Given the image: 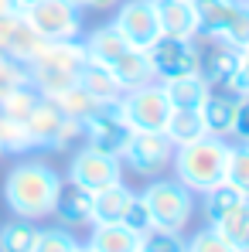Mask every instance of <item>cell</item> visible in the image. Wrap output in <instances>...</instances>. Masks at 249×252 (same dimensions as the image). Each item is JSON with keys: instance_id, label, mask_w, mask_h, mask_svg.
<instances>
[{"instance_id": "obj_1", "label": "cell", "mask_w": 249, "mask_h": 252, "mask_svg": "<svg viewBox=\"0 0 249 252\" xmlns=\"http://www.w3.org/2000/svg\"><path fill=\"white\" fill-rule=\"evenodd\" d=\"M62 188H65L62 174L48 167L44 160H21L3 177V201L17 218L41 221L55 211Z\"/></svg>"}, {"instance_id": "obj_2", "label": "cell", "mask_w": 249, "mask_h": 252, "mask_svg": "<svg viewBox=\"0 0 249 252\" xmlns=\"http://www.w3.org/2000/svg\"><path fill=\"white\" fill-rule=\"evenodd\" d=\"M225 164H229V140L212 136V133L174 147V157H171L174 177L195 194H205L215 184H222L225 181Z\"/></svg>"}, {"instance_id": "obj_3", "label": "cell", "mask_w": 249, "mask_h": 252, "mask_svg": "<svg viewBox=\"0 0 249 252\" xmlns=\"http://www.w3.org/2000/svg\"><path fill=\"white\" fill-rule=\"evenodd\" d=\"M85 44L75 41H44L41 51L24 65L28 68V82L41 92L44 99H55L58 92H65L69 85L79 82V72L85 65Z\"/></svg>"}, {"instance_id": "obj_4", "label": "cell", "mask_w": 249, "mask_h": 252, "mask_svg": "<svg viewBox=\"0 0 249 252\" xmlns=\"http://www.w3.org/2000/svg\"><path fill=\"white\" fill-rule=\"evenodd\" d=\"M198 38H218L232 48L249 44V3L239 0H191Z\"/></svg>"}, {"instance_id": "obj_5", "label": "cell", "mask_w": 249, "mask_h": 252, "mask_svg": "<svg viewBox=\"0 0 249 252\" xmlns=\"http://www.w3.org/2000/svg\"><path fill=\"white\" fill-rule=\"evenodd\" d=\"M143 201H147L157 228L184 232L188 221L195 218V191H188L178 177H150Z\"/></svg>"}, {"instance_id": "obj_6", "label": "cell", "mask_w": 249, "mask_h": 252, "mask_svg": "<svg viewBox=\"0 0 249 252\" xmlns=\"http://www.w3.org/2000/svg\"><path fill=\"white\" fill-rule=\"evenodd\" d=\"M24 129H28V136H31V147L35 150H48V154H58V150H65L72 140H79L82 136V123L79 120H69L51 99H44L28 113V120H24Z\"/></svg>"}, {"instance_id": "obj_7", "label": "cell", "mask_w": 249, "mask_h": 252, "mask_svg": "<svg viewBox=\"0 0 249 252\" xmlns=\"http://www.w3.org/2000/svg\"><path fill=\"white\" fill-rule=\"evenodd\" d=\"M120 113L130 129H140V133H164L167 116H171V102L164 95V85L161 82H143L133 85L120 95Z\"/></svg>"}, {"instance_id": "obj_8", "label": "cell", "mask_w": 249, "mask_h": 252, "mask_svg": "<svg viewBox=\"0 0 249 252\" xmlns=\"http://www.w3.org/2000/svg\"><path fill=\"white\" fill-rule=\"evenodd\" d=\"M171 157H174V143L167 140V133H140V129H130L123 150H120V164L140 174V177H161L171 167Z\"/></svg>"}, {"instance_id": "obj_9", "label": "cell", "mask_w": 249, "mask_h": 252, "mask_svg": "<svg viewBox=\"0 0 249 252\" xmlns=\"http://www.w3.org/2000/svg\"><path fill=\"white\" fill-rule=\"evenodd\" d=\"M24 17L44 41H75L82 34V7L69 0H35L24 7Z\"/></svg>"}, {"instance_id": "obj_10", "label": "cell", "mask_w": 249, "mask_h": 252, "mask_svg": "<svg viewBox=\"0 0 249 252\" xmlns=\"http://www.w3.org/2000/svg\"><path fill=\"white\" fill-rule=\"evenodd\" d=\"M126 136H130V126H126L123 113H120V99L116 102H99V109L82 120V140L85 147L99 150V154H109V157H120Z\"/></svg>"}, {"instance_id": "obj_11", "label": "cell", "mask_w": 249, "mask_h": 252, "mask_svg": "<svg viewBox=\"0 0 249 252\" xmlns=\"http://www.w3.org/2000/svg\"><path fill=\"white\" fill-rule=\"evenodd\" d=\"M147 58H150L154 79H161V82L198 72V44H195V38H171V34H161L157 41L147 48Z\"/></svg>"}, {"instance_id": "obj_12", "label": "cell", "mask_w": 249, "mask_h": 252, "mask_svg": "<svg viewBox=\"0 0 249 252\" xmlns=\"http://www.w3.org/2000/svg\"><path fill=\"white\" fill-rule=\"evenodd\" d=\"M120 174H123L120 157H109V154H99V150L85 147L69 164V184H75V188H82V191L92 194V191H103V188L123 181Z\"/></svg>"}, {"instance_id": "obj_13", "label": "cell", "mask_w": 249, "mask_h": 252, "mask_svg": "<svg viewBox=\"0 0 249 252\" xmlns=\"http://www.w3.org/2000/svg\"><path fill=\"white\" fill-rule=\"evenodd\" d=\"M116 31L126 38L130 48H140L147 51L150 44L161 38V24H157V10H154V0H130L120 7V14L113 17Z\"/></svg>"}, {"instance_id": "obj_14", "label": "cell", "mask_w": 249, "mask_h": 252, "mask_svg": "<svg viewBox=\"0 0 249 252\" xmlns=\"http://www.w3.org/2000/svg\"><path fill=\"white\" fill-rule=\"evenodd\" d=\"M195 44H198V34H195ZM236 68H239V48L218 38H205V48L198 44V75L208 82V89H225Z\"/></svg>"}, {"instance_id": "obj_15", "label": "cell", "mask_w": 249, "mask_h": 252, "mask_svg": "<svg viewBox=\"0 0 249 252\" xmlns=\"http://www.w3.org/2000/svg\"><path fill=\"white\" fill-rule=\"evenodd\" d=\"M41 44H44V38L31 28V21L24 17V10L0 17V51L10 55L14 62L28 65V62L41 51Z\"/></svg>"}, {"instance_id": "obj_16", "label": "cell", "mask_w": 249, "mask_h": 252, "mask_svg": "<svg viewBox=\"0 0 249 252\" xmlns=\"http://www.w3.org/2000/svg\"><path fill=\"white\" fill-rule=\"evenodd\" d=\"M154 10H157L161 34H171V38H195L198 34L191 0H154Z\"/></svg>"}, {"instance_id": "obj_17", "label": "cell", "mask_w": 249, "mask_h": 252, "mask_svg": "<svg viewBox=\"0 0 249 252\" xmlns=\"http://www.w3.org/2000/svg\"><path fill=\"white\" fill-rule=\"evenodd\" d=\"M236 109H239V95H232V92H208L205 106H202V120H205V133L212 136H222V140H229L232 136V126H236Z\"/></svg>"}, {"instance_id": "obj_18", "label": "cell", "mask_w": 249, "mask_h": 252, "mask_svg": "<svg viewBox=\"0 0 249 252\" xmlns=\"http://www.w3.org/2000/svg\"><path fill=\"white\" fill-rule=\"evenodd\" d=\"M133 194H137V191H130L123 181H116V184H109V188H103V191H92V225L123 221Z\"/></svg>"}, {"instance_id": "obj_19", "label": "cell", "mask_w": 249, "mask_h": 252, "mask_svg": "<svg viewBox=\"0 0 249 252\" xmlns=\"http://www.w3.org/2000/svg\"><path fill=\"white\" fill-rule=\"evenodd\" d=\"M85 246L96 252H140V232H133L123 221L92 225V235Z\"/></svg>"}, {"instance_id": "obj_20", "label": "cell", "mask_w": 249, "mask_h": 252, "mask_svg": "<svg viewBox=\"0 0 249 252\" xmlns=\"http://www.w3.org/2000/svg\"><path fill=\"white\" fill-rule=\"evenodd\" d=\"M164 85V95L167 102H171V109H202L208 99V82L198 75V72H191V75H181V79H167Z\"/></svg>"}, {"instance_id": "obj_21", "label": "cell", "mask_w": 249, "mask_h": 252, "mask_svg": "<svg viewBox=\"0 0 249 252\" xmlns=\"http://www.w3.org/2000/svg\"><path fill=\"white\" fill-rule=\"evenodd\" d=\"M109 72H113V79L120 82V89H133V85H143V82H154V68H150V58H147V51H140V48H126L123 55L109 65Z\"/></svg>"}, {"instance_id": "obj_22", "label": "cell", "mask_w": 249, "mask_h": 252, "mask_svg": "<svg viewBox=\"0 0 249 252\" xmlns=\"http://www.w3.org/2000/svg\"><path fill=\"white\" fill-rule=\"evenodd\" d=\"M51 215H58V221H65V225H92V194L69 184V188H62Z\"/></svg>"}, {"instance_id": "obj_23", "label": "cell", "mask_w": 249, "mask_h": 252, "mask_svg": "<svg viewBox=\"0 0 249 252\" xmlns=\"http://www.w3.org/2000/svg\"><path fill=\"white\" fill-rule=\"evenodd\" d=\"M82 44H85V55H89L92 62H103V65H113L126 48H130L126 38L116 31V24H103V28H96Z\"/></svg>"}, {"instance_id": "obj_24", "label": "cell", "mask_w": 249, "mask_h": 252, "mask_svg": "<svg viewBox=\"0 0 249 252\" xmlns=\"http://www.w3.org/2000/svg\"><path fill=\"white\" fill-rule=\"evenodd\" d=\"M79 85H85L99 102H116L120 95H123V89L120 82L113 79V72H109V65H103V62H92V58H85L82 72H79Z\"/></svg>"}, {"instance_id": "obj_25", "label": "cell", "mask_w": 249, "mask_h": 252, "mask_svg": "<svg viewBox=\"0 0 249 252\" xmlns=\"http://www.w3.org/2000/svg\"><path fill=\"white\" fill-rule=\"evenodd\" d=\"M164 133H167V140H171L174 147H181V143H191V140L205 136V120H202V109H171Z\"/></svg>"}, {"instance_id": "obj_26", "label": "cell", "mask_w": 249, "mask_h": 252, "mask_svg": "<svg viewBox=\"0 0 249 252\" xmlns=\"http://www.w3.org/2000/svg\"><path fill=\"white\" fill-rule=\"evenodd\" d=\"M205 198V218L208 225H218V221H225V215H232V211L243 205V191H236L229 181H222V184H215L212 191H205L202 194Z\"/></svg>"}, {"instance_id": "obj_27", "label": "cell", "mask_w": 249, "mask_h": 252, "mask_svg": "<svg viewBox=\"0 0 249 252\" xmlns=\"http://www.w3.org/2000/svg\"><path fill=\"white\" fill-rule=\"evenodd\" d=\"M51 102H55V106H58V109L69 116V120H79V123H82V120H89V116L99 109V99H96V95H92L85 85H79V82L69 85L65 92H58Z\"/></svg>"}, {"instance_id": "obj_28", "label": "cell", "mask_w": 249, "mask_h": 252, "mask_svg": "<svg viewBox=\"0 0 249 252\" xmlns=\"http://www.w3.org/2000/svg\"><path fill=\"white\" fill-rule=\"evenodd\" d=\"M38 102H41V92H38L31 82H21V85H14L7 95H0V109H3V116H10V120H17V123H24L28 113H31Z\"/></svg>"}, {"instance_id": "obj_29", "label": "cell", "mask_w": 249, "mask_h": 252, "mask_svg": "<svg viewBox=\"0 0 249 252\" xmlns=\"http://www.w3.org/2000/svg\"><path fill=\"white\" fill-rule=\"evenodd\" d=\"M35 239H38V225L31 218L7 221L0 228V252H31L35 249Z\"/></svg>"}, {"instance_id": "obj_30", "label": "cell", "mask_w": 249, "mask_h": 252, "mask_svg": "<svg viewBox=\"0 0 249 252\" xmlns=\"http://www.w3.org/2000/svg\"><path fill=\"white\" fill-rule=\"evenodd\" d=\"M215 228L239 252H249V198H243V205L232 211V215H225V221H218Z\"/></svg>"}, {"instance_id": "obj_31", "label": "cell", "mask_w": 249, "mask_h": 252, "mask_svg": "<svg viewBox=\"0 0 249 252\" xmlns=\"http://www.w3.org/2000/svg\"><path fill=\"white\" fill-rule=\"evenodd\" d=\"M225 181L249 198V143H229V164H225Z\"/></svg>"}, {"instance_id": "obj_32", "label": "cell", "mask_w": 249, "mask_h": 252, "mask_svg": "<svg viewBox=\"0 0 249 252\" xmlns=\"http://www.w3.org/2000/svg\"><path fill=\"white\" fill-rule=\"evenodd\" d=\"M0 143H3V150L14 154V157L35 150V147H31V136H28V129H24V123L10 120V116H3V113H0Z\"/></svg>"}, {"instance_id": "obj_33", "label": "cell", "mask_w": 249, "mask_h": 252, "mask_svg": "<svg viewBox=\"0 0 249 252\" xmlns=\"http://www.w3.org/2000/svg\"><path fill=\"white\" fill-rule=\"evenodd\" d=\"M140 252H184V235L154 225L140 235Z\"/></svg>"}, {"instance_id": "obj_34", "label": "cell", "mask_w": 249, "mask_h": 252, "mask_svg": "<svg viewBox=\"0 0 249 252\" xmlns=\"http://www.w3.org/2000/svg\"><path fill=\"white\" fill-rule=\"evenodd\" d=\"M79 246L82 242L69 228H38V239H35L31 252H79Z\"/></svg>"}, {"instance_id": "obj_35", "label": "cell", "mask_w": 249, "mask_h": 252, "mask_svg": "<svg viewBox=\"0 0 249 252\" xmlns=\"http://www.w3.org/2000/svg\"><path fill=\"white\" fill-rule=\"evenodd\" d=\"M184 252H239L215 225H208L202 232H195L191 239H184Z\"/></svg>"}, {"instance_id": "obj_36", "label": "cell", "mask_w": 249, "mask_h": 252, "mask_svg": "<svg viewBox=\"0 0 249 252\" xmlns=\"http://www.w3.org/2000/svg\"><path fill=\"white\" fill-rule=\"evenodd\" d=\"M21 82H28V68L0 51V95H7L14 85H21Z\"/></svg>"}, {"instance_id": "obj_37", "label": "cell", "mask_w": 249, "mask_h": 252, "mask_svg": "<svg viewBox=\"0 0 249 252\" xmlns=\"http://www.w3.org/2000/svg\"><path fill=\"white\" fill-rule=\"evenodd\" d=\"M123 225H130L133 232H147V228H154V218H150V208H147V201H143V194H133V201H130V208L123 215Z\"/></svg>"}, {"instance_id": "obj_38", "label": "cell", "mask_w": 249, "mask_h": 252, "mask_svg": "<svg viewBox=\"0 0 249 252\" xmlns=\"http://www.w3.org/2000/svg\"><path fill=\"white\" fill-rule=\"evenodd\" d=\"M222 92H232V95H249V44L246 48H239V68H236V75L229 79V85L222 89Z\"/></svg>"}, {"instance_id": "obj_39", "label": "cell", "mask_w": 249, "mask_h": 252, "mask_svg": "<svg viewBox=\"0 0 249 252\" xmlns=\"http://www.w3.org/2000/svg\"><path fill=\"white\" fill-rule=\"evenodd\" d=\"M232 136L236 143H249V95L239 99V109H236V126H232Z\"/></svg>"}, {"instance_id": "obj_40", "label": "cell", "mask_w": 249, "mask_h": 252, "mask_svg": "<svg viewBox=\"0 0 249 252\" xmlns=\"http://www.w3.org/2000/svg\"><path fill=\"white\" fill-rule=\"evenodd\" d=\"M21 7H17V0H0V17L3 14H17Z\"/></svg>"}, {"instance_id": "obj_41", "label": "cell", "mask_w": 249, "mask_h": 252, "mask_svg": "<svg viewBox=\"0 0 249 252\" xmlns=\"http://www.w3.org/2000/svg\"><path fill=\"white\" fill-rule=\"evenodd\" d=\"M113 3H116V0H92V7H99V10H103V7H113Z\"/></svg>"}, {"instance_id": "obj_42", "label": "cell", "mask_w": 249, "mask_h": 252, "mask_svg": "<svg viewBox=\"0 0 249 252\" xmlns=\"http://www.w3.org/2000/svg\"><path fill=\"white\" fill-rule=\"evenodd\" d=\"M69 3H75V7H92V0H69Z\"/></svg>"}, {"instance_id": "obj_43", "label": "cell", "mask_w": 249, "mask_h": 252, "mask_svg": "<svg viewBox=\"0 0 249 252\" xmlns=\"http://www.w3.org/2000/svg\"><path fill=\"white\" fill-rule=\"evenodd\" d=\"M31 3H35V0H17V7H21V10H24V7H31Z\"/></svg>"}, {"instance_id": "obj_44", "label": "cell", "mask_w": 249, "mask_h": 252, "mask_svg": "<svg viewBox=\"0 0 249 252\" xmlns=\"http://www.w3.org/2000/svg\"><path fill=\"white\" fill-rule=\"evenodd\" d=\"M79 252H96V249H89V246H79Z\"/></svg>"}, {"instance_id": "obj_45", "label": "cell", "mask_w": 249, "mask_h": 252, "mask_svg": "<svg viewBox=\"0 0 249 252\" xmlns=\"http://www.w3.org/2000/svg\"><path fill=\"white\" fill-rule=\"evenodd\" d=\"M0 157H7V150H3V143H0Z\"/></svg>"}, {"instance_id": "obj_46", "label": "cell", "mask_w": 249, "mask_h": 252, "mask_svg": "<svg viewBox=\"0 0 249 252\" xmlns=\"http://www.w3.org/2000/svg\"><path fill=\"white\" fill-rule=\"evenodd\" d=\"M239 3H249V0H239Z\"/></svg>"}]
</instances>
